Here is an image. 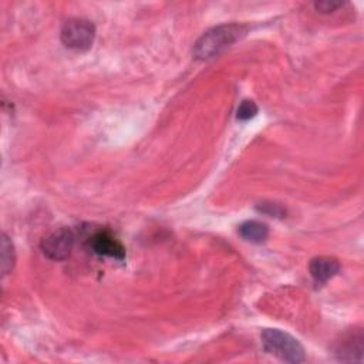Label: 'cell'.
<instances>
[{
	"mask_svg": "<svg viewBox=\"0 0 364 364\" xmlns=\"http://www.w3.org/2000/svg\"><path fill=\"white\" fill-rule=\"evenodd\" d=\"M257 114V105L252 100H243L236 111V118L240 121H247Z\"/></svg>",
	"mask_w": 364,
	"mask_h": 364,
	"instance_id": "30bf717a",
	"label": "cell"
},
{
	"mask_svg": "<svg viewBox=\"0 0 364 364\" xmlns=\"http://www.w3.org/2000/svg\"><path fill=\"white\" fill-rule=\"evenodd\" d=\"M246 31L247 28L242 24L232 23L216 26L200 36V38L193 46V54L200 60L212 58L239 41L246 34Z\"/></svg>",
	"mask_w": 364,
	"mask_h": 364,
	"instance_id": "6da1fadb",
	"label": "cell"
},
{
	"mask_svg": "<svg viewBox=\"0 0 364 364\" xmlns=\"http://www.w3.org/2000/svg\"><path fill=\"white\" fill-rule=\"evenodd\" d=\"M311 277L317 283H326L340 272V263L337 259L330 256H318L311 259L309 264Z\"/></svg>",
	"mask_w": 364,
	"mask_h": 364,
	"instance_id": "8992f818",
	"label": "cell"
},
{
	"mask_svg": "<svg viewBox=\"0 0 364 364\" xmlns=\"http://www.w3.org/2000/svg\"><path fill=\"white\" fill-rule=\"evenodd\" d=\"M60 38L63 44L71 50H88L95 38V27L85 18H70L64 23Z\"/></svg>",
	"mask_w": 364,
	"mask_h": 364,
	"instance_id": "3957f363",
	"label": "cell"
},
{
	"mask_svg": "<svg viewBox=\"0 0 364 364\" xmlns=\"http://www.w3.org/2000/svg\"><path fill=\"white\" fill-rule=\"evenodd\" d=\"M239 235L247 242L262 243L269 236V228L259 220H246L239 226Z\"/></svg>",
	"mask_w": 364,
	"mask_h": 364,
	"instance_id": "ba28073f",
	"label": "cell"
},
{
	"mask_svg": "<svg viewBox=\"0 0 364 364\" xmlns=\"http://www.w3.org/2000/svg\"><path fill=\"white\" fill-rule=\"evenodd\" d=\"M74 233L68 228H60L50 232L41 240L43 253L51 260H64L70 256L74 246Z\"/></svg>",
	"mask_w": 364,
	"mask_h": 364,
	"instance_id": "277c9868",
	"label": "cell"
},
{
	"mask_svg": "<svg viewBox=\"0 0 364 364\" xmlns=\"http://www.w3.org/2000/svg\"><path fill=\"white\" fill-rule=\"evenodd\" d=\"M262 344L264 350L286 363L304 361L303 346L289 333L277 328H266L262 333Z\"/></svg>",
	"mask_w": 364,
	"mask_h": 364,
	"instance_id": "7a4b0ae2",
	"label": "cell"
},
{
	"mask_svg": "<svg viewBox=\"0 0 364 364\" xmlns=\"http://www.w3.org/2000/svg\"><path fill=\"white\" fill-rule=\"evenodd\" d=\"M16 263V255L11 240L6 233L1 235V273L3 276L9 274Z\"/></svg>",
	"mask_w": 364,
	"mask_h": 364,
	"instance_id": "9c48e42d",
	"label": "cell"
},
{
	"mask_svg": "<svg viewBox=\"0 0 364 364\" xmlns=\"http://www.w3.org/2000/svg\"><path fill=\"white\" fill-rule=\"evenodd\" d=\"M90 246L94 253L100 256L112 257L117 260L125 259V247L122 243L108 232H98L90 239Z\"/></svg>",
	"mask_w": 364,
	"mask_h": 364,
	"instance_id": "5b68a950",
	"label": "cell"
},
{
	"mask_svg": "<svg viewBox=\"0 0 364 364\" xmlns=\"http://www.w3.org/2000/svg\"><path fill=\"white\" fill-rule=\"evenodd\" d=\"M336 354L338 355V360L343 361H361L363 355V336L358 334H350L340 341Z\"/></svg>",
	"mask_w": 364,
	"mask_h": 364,
	"instance_id": "52a82bcc",
	"label": "cell"
},
{
	"mask_svg": "<svg viewBox=\"0 0 364 364\" xmlns=\"http://www.w3.org/2000/svg\"><path fill=\"white\" fill-rule=\"evenodd\" d=\"M343 6V3H340V1H317V3H314V7L318 10V11H321V13H330V11H334L336 9H338V7H341Z\"/></svg>",
	"mask_w": 364,
	"mask_h": 364,
	"instance_id": "8fae6325",
	"label": "cell"
}]
</instances>
